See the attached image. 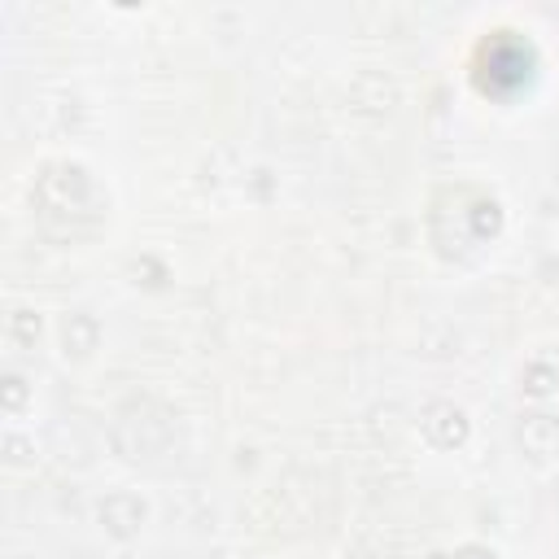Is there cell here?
I'll return each instance as SVG.
<instances>
[{
    "instance_id": "obj_1",
    "label": "cell",
    "mask_w": 559,
    "mask_h": 559,
    "mask_svg": "<svg viewBox=\"0 0 559 559\" xmlns=\"http://www.w3.org/2000/svg\"><path fill=\"white\" fill-rule=\"evenodd\" d=\"M459 559H493V555H489V550H480V546H467Z\"/></svg>"
}]
</instances>
